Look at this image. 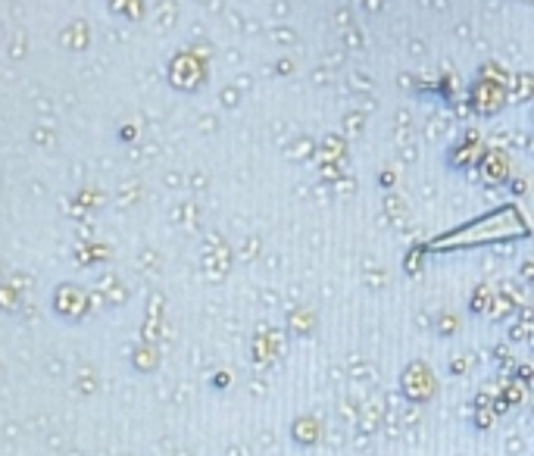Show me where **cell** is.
Wrapping results in <instances>:
<instances>
[{
    "label": "cell",
    "mask_w": 534,
    "mask_h": 456,
    "mask_svg": "<svg viewBox=\"0 0 534 456\" xmlns=\"http://www.w3.org/2000/svg\"><path fill=\"white\" fill-rule=\"evenodd\" d=\"M450 369H453V372H462V369H466V359H456V362H453V366H450Z\"/></svg>",
    "instance_id": "7"
},
{
    "label": "cell",
    "mask_w": 534,
    "mask_h": 456,
    "mask_svg": "<svg viewBox=\"0 0 534 456\" xmlns=\"http://www.w3.org/2000/svg\"><path fill=\"white\" fill-rule=\"evenodd\" d=\"M519 381L522 384H534V366H522L519 369Z\"/></svg>",
    "instance_id": "4"
},
{
    "label": "cell",
    "mask_w": 534,
    "mask_h": 456,
    "mask_svg": "<svg viewBox=\"0 0 534 456\" xmlns=\"http://www.w3.org/2000/svg\"><path fill=\"white\" fill-rule=\"evenodd\" d=\"M494 422V409H478L475 413V428H487Z\"/></svg>",
    "instance_id": "2"
},
{
    "label": "cell",
    "mask_w": 534,
    "mask_h": 456,
    "mask_svg": "<svg viewBox=\"0 0 534 456\" xmlns=\"http://www.w3.org/2000/svg\"><path fill=\"white\" fill-rule=\"evenodd\" d=\"M528 337V325H516L513 328V341H525Z\"/></svg>",
    "instance_id": "6"
},
{
    "label": "cell",
    "mask_w": 534,
    "mask_h": 456,
    "mask_svg": "<svg viewBox=\"0 0 534 456\" xmlns=\"http://www.w3.org/2000/svg\"><path fill=\"white\" fill-rule=\"evenodd\" d=\"M522 394H525V391H522V381H519V384H516V381H509V384H506V388H503V397H506V400H509V406H516V403H522Z\"/></svg>",
    "instance_id": "1"
},
{
    "label": "cell",
    "mask_w": 534,
    "mask_h": 456,
    "mask_svg": "<svg viewBox=\"0 0 534 456\" xmlns=\"http://www.w3.org/2000/svg\"><path fill=\"white\" fill-rule=\"evenodd\" d=\"M491 306H487V291H478L475 294V300H472V312H487Z\"/></svg>",
    "instance_id": "3"
},
{
    "label": "cell",
    "mask_w": 534,
    "mask_h": 456,
    "mask_svg": "<svg viewBox=\"0 0 534 456\" xmlns=\"http://www.w3.org/2000/svg\"><path fill=\"white\" fill-rule=\"evenodd\" d=\"M506 409H509V400H506V397H497V400H494V416H503Z\"/></svg>",
    "instance_id": "5"
}]
</instances>
